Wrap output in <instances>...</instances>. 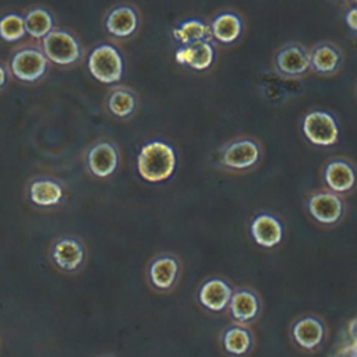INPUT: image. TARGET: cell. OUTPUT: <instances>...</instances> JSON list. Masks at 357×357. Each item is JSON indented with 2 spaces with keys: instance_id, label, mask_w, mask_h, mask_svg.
Instances as JSON below:
<instances>
[{
  "instance_id": "ba28073f",
  "label": "cell",
  "mask_w": 357,
  "mask_h": 357,
  "mask_svg": "<svg viewBox=\"0 0 357 357\" xmlns=\"http://www.w3.org/2000/svg\"><path fill=\"white\" fill-rule=\"evenodd\" d=\"M226 311L231 322L251 325L262 314L261 296L257 290L248 286L234 287Z\"/></svg>"
},
{
  "instance_id": "d6986e66",
  "label": "cell",
  "mask_w": 357,
  "mask_h": 357,
  "mask_svg": "<svg viewBox=\"0 0 357 357\" xmlns=\"http://www.w3.org/2000/svg\"><path fill=\"white\" fill-rule=\"evenodd\" d=\"M139 20L137 11L130 6H119L113 8L105 21V26L109 33L116 38H130L135 33Z\"/></svg>"
},
{
  "instance_id": "4316f807",
  "label": "cell",
  "mask_w": 357,
  "mask_h": 357,
  "mask_svg": "<svg viewBox=\"0 0 357 357\" xmlns=\"http://www.w3.org/2000/svg\"><path fill=\"white\" fill-rule=\"evenodd\" d=\"M331 357H357V344L346 339L332 351Z\"/></svg>"
},
{
  "instance_id": "e0dca14e",
  "label": "cell",
  "mask_w": 357,
  "mask_h": 357,
  "mask_svg": "<svg viewBox=\"0 0 357 357\" xmlns=\"http://www.w3.org/2000/svg\"><path fill=\"white\" fill-rule=\"evenodd\" d=\"M342 66L340 50L329 42L315 45L310 52V67L319 75H332Z\"/></svg>"
},
{
  "instance_id": "4fadbf2b",
  "label": "cell",
  "mask_w": 357,
  "mask_h": 357,
  "mask_svg": "<svg viewBox=\"0 0 357 357\" xmlns=\"http://www.w3.org/2000/svg\"><path fill=\"white\" fill-rule=\"evenodd\" d=\"M322 178L326 190L344 197L354 190L357 184V172L353 163L347 159L335 158L325 165Z\"/></svg>"
},
{
  "instance_id": "44dd1931",
  "label": "cell",
  "mask_w": 357,
  "mask_h": 357,
  "mask_svg": "<svg viewBox=\"0 0 357 357\" xmlns=\"http://www.w3.org/2000/svg\"><path fill=\"white\" fill-rule=\"evenodd\" d=\"M52 255L59 268L70 272L81 266L84 261V248L78 240L66 237L54 244Z\"/></svg>"
},
{
  "instance_id": "ffe728a7",
  "label": "cell",
  "mask_w": 357,
  "mask_h": 357,
  "mask_svg": "<svg viewBox=\"0 0 357 357\" xmlns=\"http://www.w3.org/2000/svg\"><path fill=\"white\" fill-rule=\"evenodd\" d=\"M211 36L222 45L236 42L243 32V21L240 15L231 11H225L213 17L209 24Z\"/></svg>"
},
{
  "instance_id": "7a4b0ae2",
  "label": "cell",
  "mask_w": 357,
  "mask_h": 357,
  "mask_svg": "<svg viewBox=\"0 0 357 357\" xmlns=\"http://www.w3.org/2000/svg\"><path fill=\"white\" fill-rule=\"evenodd\" d=\"M261 159L262 146L251 137L231 139L218 151V165L231 173H247L255 169Z\"/></svg>"
},
{
  "instance_id": "ac0fdd59",
  "label": "cell",
  "mask_w": 357,
  "mask_h": 357,
  "mask_svg": "<svg viewBox=\"0 0 357 357\" xmlns=\"http://www.w3.org/2000/svg\"><path fill=\"white\" fill-rule=\"evenodd\" d=\"M88 166L96 177H107L114 173L119 166V153L110 142H99L93 145L88 153Z\"/></svg>"
},
{
  "instance_id": "5b68a950",
  "label": "cell",
  "mask_w": 357,
  "mask_h": 357,
  "mask_svg": "<svg viewBox=\"0 0 357 357\" xmlns=\"http://www.w3.org/2000/svg\"><path fill=\"white\" fill-rule=\"evenodd\" d=\"M303 134L308 142L328 148L339 141L340 128L336 117L325 110H311L303 119Z\"/></svg>"
},
{
  "instance_id": "2e32d148",
  "label": "cell",
  "mask_w": 357,
  "mask_h": 357,
  "mask_svg": "<svg viewBox=\"0 0 357 357\" xmlns=\"http://www.w3.org/2000/svg\"><path fill=\"white\" fill-rule=\"evenodd\" d=\"M174 59L178 64L187 66L194 71H205L215 61V47L211 40L180 46L174 52Z\"/></svg>"
},
{
  "instance_id": "f1b7e54d",
  "label": "cell",
  "mask_w": 357,
  "mask_h": 357,
  "mask_svg": "<svg viewBox=\"0 0 357 357\" xmlns=\"http://www.w3.org/2000/svg\"><path fill=\"white\" fill-rule=\"evenodd\" d=\"M344 21H346V25H347L351 31L357 32V7H351V8L346 13Z\"/></svg>"
},
{
  "instance_id": "d4e9b609",
  "label": "cell",
  "mask_w": 357,
  "mask_h": 357,
  "mask_svg": "<svg viewBox=\"0 0 357 357\" xmlns=\"http://www.w3.org/2000/svg\"><path fill=\"white\" fill-rule=\"evenodd\" d=\"M25 31L35 39L45 38L47 33L53 31V18L49 11L43 8L31 10L25 18Z\"/></svg>"
},
{
  "instance_id": "8992f818",
  "label": "cell",
  "mask_w": 357,
  "mask_h": 357,
  "mask_svg": "<svg viewBox=\"0 0 357 357\" xmlns=\"http://www.w3.org/2000/svg\"><path fill=\"white\" fill-rule=\"evenodd\" d=\"M183 272L181 259L173 252H162L148 265V282L159 293H170L180 282Z\"/></svg>"
},
{
  "instance_id": "52a82bcc",
  "label": "cell",
  "mask_w": 357,
  "mask_h": 357,
  "mask_svg": "<svg viewBox=\"0 0 357 357\" xmlns=\"http://www.w3.org/2000/svg\"><path fill=\"white\" fill-rule=\"evenodd\" d=\"M88 68L99 82L114 84L123 77L124 63L120 52L114 46L99 45L89 54Z\"/></svg>"
},
{
  "instance_id": "f546056e",
  "label": "cell",
  "mask_w": 357,
  "mask_h": 357,
  "mask_svg": "<svg viewBox=\"0 0 357 357\" xmlns=\"http://www.w3.org/2000/svg\"><path fill=\"white\" fill-rule=\"evenodd\" d=\"M6 79H7V74H6V70L3 68V66H0V88L6 84Z\"/></svg>"
},
{
  "instance_id": "8fae6325",
  "label": "cell",
  "mask_w": 357,
  "mask_h": 357,
  "mask_svg": "<svg viewBox=\"0 0 357 357\" xmlns=\"http://www.w3.org/2000/svg\"><path fill=\"white\" fill-rule=\"evenodd\" d=\"M42 47L46 59L60 66L73 64L81 56L78 40L66 31H52L47 33L43 38Z\"/></svg>"
},
{
  "instance_id": "5bb4252c",
  "label": "cell",
  "mask_w": 357,
  "mask_h": 357,
  "mask_svg": "<svg viewBox=\"0 0 357 357\" xmlns=\"http://www.w3.org/2000/svg\"><path fill=\"white\" fill-rule=\"evenodd\" d=\"M220 346L230 357H247L255 344L251 325L230 322L220 332Z\"/></svg>"
},
{
  "instance_id": "3957f363",
  "label": "cell",
  "mask_w": 357,
  "mask_h": 357,
  "mask_svg": "<svg viewBox=\"0 0 357 357\" xmlns=\"http://www.w3.org/2000/svg\"><path fill=\"white\" fill-rule=\"evenodd\" d=\"M305 209L310 218L322 227L339 225L344 216V201L329 190L311 191L305 199Z\"/></svg>"
},
{
  "instance_id": "9a60e30c",
  "label": "cell",
  "mask_w": 357,
  "mask_h": 357,
  "mask_svg": "<svg viewBox=\"0 0 357 357\" xmlns=\"http://www.w3.org/2000/svg\"><path fill=\"white\" fill-rule=\"evenodd\" d=\"M47 70V59L38 49L18 50L11 59V71L15 78L33 82L39 79Z\"/></svg>"
},
{
  "instance_id": "7c38bea8",
  "label": "cell",
  "mask_w": 357,
  "mask_h": 357,
  "mask_svg": "<svg viewBox=\"0 0 357 357\" xmlns=\"http://www.w3.org/2000/svg\"><path fill=\"white\" fill-rule=\"evenodd\" d=\"M275 68L283 77L300 78L311 70L310 52L301 43H287L276 52Z\"/></svg>"
},
{
  "instance_id": "7402d4cb",
  "label": "cell",
  "mask_w": 357,
  "mask_h": 357,
  "mask_svg": "<svg viewBox=\"0 0 357 357\" xmlns=\"http://www.w3.org/2000/svg\"><path fill=\"white\" fill-rule=\"evenodd\" d=\"M172 33L174 40L178 42L181 46L211 39L209 25L195 18L180 22L177 26L173 28Z\"/></svg>"
},
{
  "instance_id": "30bf717a",
  "label": "cell",
  "mask_w": 357,
  "mask_h": 357,
  "mask_svg": "<svg viewBox=\"0 0 357 357\" xmlns=\"http://www.w3.org/2000/svg\"><path fill=\"white\" fill-rule=\"evenodd\" d=\"M233 289L234 287L231 283L225 278H208L199 284L197 290V301L208 312L222 314L227 310Z\"/></svg>"
},
{
  "instance_id": "277c9868",
  "label": "cell",
  "mask_w": 357,
  "mask_h": 357,
  "mask_svg": "<svg viewBox=\"0 0 357 357\" xmlns=\"http://www.w3.org/2000/svg\"><path fill=\"white\" fill-rule=\"evenodd\" d=\"M290 339L296 347L305 353H315L328 339V325L317 314H304L290 325Z\"/></svg>"
},
{
  "instance_id": "83f0119b",
  "label": "cell",
  "mask_w": 357,
  "mask_h": 357,
  "mask_svg": "<svg viewBox=\"0 0 357 357\" xmlns=\"http://www.w3.org/2000/svg\"><path fill=\"white\" fill-rule=\"evenodd\" d=\"M346 336H347V340L357 344V314L350 318L346 324Z\"/></svg>"
},
{
  "instance_id": "484cf974",
  "label": "cell",
  "mask_w": 357,
  "mask_h": 357,
  "mask_svg": "<svg viewBox=\"0 0 357 357\" xmlns=\"http://www.w3.org/2000/svg\"><path fill=\"white\" fill-rule=\"evenodd\" d=\"M25 33V21L21 15L11 13L0 20V38L6 42H17Z\"/></svg>"
},
{
  "instance_id": "cb8c5ba5",
  "label": "cell",
  "mask_w": 357,
  "mask_h": 357,
  "mask_svg": "<svg viewBox=\"0 0 357 357\" xmlns=\"http://www.w3.org/2000/svg\"><path fill=\"white\" fill-rule=\"evenodd\" d=\"M107 107L116 117L126 119V117H130L135 112L137 98L130 89L116 88L109 95Z\"/></svg>"
},
{
  "instance_id": "6da1fadb",
  "label": "cell",
  "mask_w": 357,
  "mask_h": 357,
  "mask_svg": "<svg viewBox=\"0 0 357 357\" xmlns=\"http://www.w3.org/2000/svg\"><path fill=\"white\" fill-rule=\"evenodd\" d=\"M177 167L174 148L160 139H153L142 145L137 156V170L148 183H163L169 180Z\"/></svg>"
},
{
  "instance_id": "4dcf8cb0",
  "label": "cell",
  "mask_w": 357,
  "mask_h": 357,
  "mask_svg": "<svg viewBox=\"0 0 357 357\" xmlns=\"http://www.w3.org/2000/svg\"><path fill=\"white\" fill-rule=\"evenodd\" d=\"M353 1H354V3H357V0H353Z\"/></svg>"
},
{
  "instance_id": "603a6c76",
  "label": "cell",
  "mask_w": 357,
  "mask_h": 357,
  "mask_svg": "<svg viewBox=\"0 0 357 357\" xmlns=\"http://www.w3.org/2000/svg\"><path fill=\"white\" fill-rule=\"evenodd\" d=\"M29 197L33 204L39 206H52L63 198V188L57 181L40 178L31 184Z\"/></svg>"
},
{
  "instance_id": "9c48e42d",
  "label": "cell",
  "mask_w": 357,
  "mask_h": 357,
  "mask_svg": "<svg viewBox=\"0 0 357 357\" xmlns=\"http://www.w3.org/2000/svg\"><path fill=\"white\" fill-rule=\"evenodd\" d=\"M250 236L258 247L273 250L284 238L283 222L273 213L258 212L250 220Z\"/></svg>"
}]
</instances>
